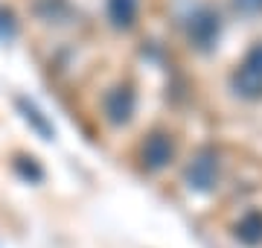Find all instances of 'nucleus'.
Masks as SVG:
<instances>
[{
    "label": "nucleus",
    "instance_id": "7ed1b4c3",
    "mask_svg": "<svg viewBox=\"0 0 262 248\" xmlns=\"http://www.w3.org/2000/svg\"><path fill=\"white\" fill-rule=\"evenodd\" d=\"M105 114L111 123H128L134 114V94L128 88H114L111 94L105 96Z\"/></svg>",
    "mask_w": 262,
    "mask_h": 248
},
{
    "label": "nucleus",
    "instance_id": "f03ea898",
    "mask_svg": "<svg viewBox=\"0 0 262 248\" xmlns=\"http://www.w3.org/2000/svg\"><path fill=\"white\" fill-rule=\"evenodd\" d=\"M215 38H219V15L210 9H201L195 12L192 18H189V41L195 44V47L207 50L213 47Z\"/></svg>",
    "mask_w": 262,
    "mask_h": 248
},
{
    "label": "nucleus",
    "instance_id": "f257e3e1",
    "mask_svg": "<svg viewBox=\"0 0 262 248\" xmlns=\"http://www.w3.org/2000/svg\"><path fill=\"white\" fill-rule=\"evenodd\" d=\"M233 88H236V94L248 96V99L262 96V44H256L245 56V61L239 65V70L233 76Z\"/></svg>",
    "mask_w": 262,
    "mask_h": 248
},
{
    "label": "nucleus",
    "instance_id": "423d86ee",
    "mask_svg": "<svg viewBox=\"0 0 262 248\" xmlns=\"http://www.w3.org/2000/svg\"><path fill=\"white\" fill-rule=\"evenodd\" d=\"M143 158L149 161V167H163V163L172 158V143H169V137L163 134H155L146 140V149H143Z\"/></svg>",
    "mask_w": 262,
    "mask_h": 248
},
{
    "label": "nucleus",
    "instance_id": "0eeeda50",
    "mask_svg": "<svg viewBox=\"0 0 262 248\" xmlns=\"http://www.w3.org/2000/svg\"><path fill=\"white\" fill-rule=\"evenodd\" d=\"M236 9L245 12V15H259L262 12V0H233Z\"/></svg>",
    "mask_w": 262,
    "mask_h": 248
},
{
    "label": "nucleus",
    "instance_id": "39448f33",
    "mask_svg": "<svg viewBox=\"0 0 262 248\" xmlns=\"http://www.w3.org/2000/svg\"><path fill=\"white\" fill-rule=\"evenodd\" d=\"M108 18L114 20V27L128 29L137 18V0H108Z\"/></svg>",
    "mask_w": 262,
    "mask_h": 248
},
{
    "label": "nucleus",
    "instance_id": "20e7f679",
    "mask_svg": "<svg viewBox=\"0 0 262 248\" xmlns=\"http://www.w3.org/2000/svg\"><path fill=\"white\" fill-rule=\"evenodd\" d=\"M189 181L195 184V187H201V190H207V187L215 181V161H213V155L204 152L201 158L192 161V167H189Z\"/></svg>",
    "mask_w": 262,
    "mask_h": 248
}]
</instances>
